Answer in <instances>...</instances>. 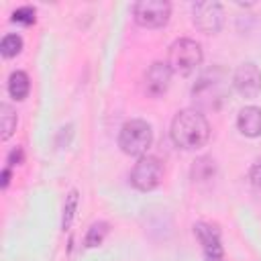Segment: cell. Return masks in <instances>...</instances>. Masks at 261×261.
Here are the masks:
<instances>
[{"instance_id":"cell-1","label":"cell","mask_w":261,"mask_h":261,"mask_svg":"<svg viewBox=\"0 0 261 261\" xmlns=\"http://www.w3.org/2000/svg\"><path fill=\"white\" fill-rule=\"evenodd\" d=\"M210 139V124L206 116L196 108L179 110L171 120V141L175 147L194 151L208 143Z\"/></svg>"},{"instance_id":"cell-2","label":"cell","mask_w":261,"mask_h":261,"mask_svg":"<svg viewBox=\"0 0 261 261\" xmlns=\"http://www.w3.org/2000/svg\"><path fill=\"white\" fill-rule=\"evenodd\" d=\"M228 96V84L226 75L220 67H214L200 75V80L192 88V98L200 108L216 110L222 106V102Z\"/></svg>"},{"instance_id":"cell-3","label":"cell","mask_w":261,"mask_h":261,"mask_svg":"<svg viewBox=\"0 0 261 261\" xmlns=\"http://www.w3.org/2000/svg\"><path fill=\"white\" fill-rule=\"evenodd\" d=\"M153 141V130L149 126V122L141 120V118H133L126 120L120 126L118 133V147L122 149V153L133 155V157H143L147 153V149L151 147Z\"/></svg>"},{"instance_id":"cell-4","label":"cell","mask_w":261,"mask_h":261,"mask_svg":"<svg viewBox=\"0 0 261 261\" xmlns=\"http://www.w3.org/2000/svg\"><path fill=\"white\" fill-rule=\"evenodd\" d=\"M202 59H204V55H202L200 43H196L194 39H177L169 47L167 63L173 73L188 75L202 63Z\"/></svg>"},{"instance_id":"cell-5","label":"cell","mask_w":261,"mask_h":261,"mask_svg":"<svg viewBox=\"0 0 261 261\" xmlns=\"http://www.w3.org/2000/svg\"><path fill=\"white\" fill-rule=\"evenodd\" d=\"M133 16L137 24L145 29H159L167 24L171 16V4L167 0H139L133 4Z\"/></svg>"},{"instance_id":"cell-6","label":"cell","mask_w":261,"mask_h":261,"mask_svg":"<svg viewBox=\"0 0 261 261\" xmlns=\"http://www.w3.org/2000/svg\"><path fill=\"white\" fill-rule=\"evenodd\" d=\"M163 179V165L153 155H143L137 159L133 171H130V184L141 192L155 190Z\"/></svg>"},{"instance_id":"cell-7","label":"cell","mask_w":261,"mask_h":261,"mask_svg":"<svg viewBox=\"0 0 261 261\" xmlns=\"http://www.w3.org/2000/svg\"><path fill=\"white\" fill-rule=\"evenodd\" d=\"M192 20L196 24V29L204 35H216L222 29L224 22V10L222 4L212 2V0H204V2H196L192 6Z\"/></svg>"},{"instance_id":"cell-8","label":"cell","mask_w":261,"mask_h":261,"mask_svg":"<svg viewBox=\"0 0 261 261\" xmlns=\"http://www.w3.org/2000/svg\"><path fill=\"white\" fill-rule=\"evenodd\" d=\"M234 90L245 98H255L261 92V69L253 61H243L232 73Z\"/></svg>"},{"instance_id":"cell-9","label":"cell","mask_w":261,"mask_h":261,"mask_svg":"<svg viewBox=\"0 0 261 261\" xmlns=\"http://www.w3.org/2000/svg\"><path fill=\"white\" fill-rule=\"evenodd\" d=\"M194 234L202 245L206 261H224V249L220 243V230L210 222H196Z\"/></svg>"},{"instance_id":"cell-10","label":"cell","mask_w":261,"mask_h":261,"mask_svg":"<svg viewBox=\"0 0 261 261\" xmlns=\"http://www.w3.org/2000/svg\"><path fill=\"white\" fill-rule=\"evenodd\" d=\"M171 75H173V71L167 61H155L145 73V92L151 98L163 96L171 84Z\"/></svg>"},{"instance_id":"cell-11","label":"cell","mask_w":261,"mask_h":261,"mask_svg":"<svg viewBox=\"0 0 261 261\" xmlns=\"http://www.w3.org/2000/svg\"><path fill=\"white\" fill-rule=\"evenodd\" d=\"M237 128L245 137H259L261 135V108L259 106H245L237 116Z\"/></svg>"},{"instance_id":"cell-12","label":"cell","mask_w":261,"mask_h":261,"mask_svg":"<svg viewBox=\"0 0 261 261\" xmlns=\"http://www.w3.org/2000/svg\"><path fill=\"white\" fill-rule=\"evenodd\" d=\"M216 175V161L212 157H198L192 165V179L194 184H208Z\"/></svg>"},{"instance_id":"cell-13","label":"cell","mask_w":261,"mask_h":261,"mask_svg":"<svg viewBox=\"0 0 261 261\" xmlns=\"http://www.w3.org/2000/svg\"><path fill=\"white\" fill-rule=\"evenodd\" d=\"M29 90H31V82H29V75L20 69L12 71L10 77H8V94L14 98V100H24L29 96Z\"/></svg>"},{"instance_id":"cell-14","label":"cell","mask_w":261,"mask_h":261,"mask_svg":"<svg viewBox=\"0 0 261 261\" xmlns=\"http://www.w3.org/2000/svg\"><path fill=\"white\" fill-rule=\"evenodd\" d=\"M0 122H2V139L6 141V139H10L14 135L16 122H18L16 112H14L12 106H8V104H2L0 106Z\"/></svg>"},{"instance_id":"cell-15","label":"cell","mask_w":261,"mask_h":261,"mask_svg":"<svg viewBox=\"0 0 261 261\" xmlns=\"http://www.w3.org/2000/svg\"><path fill=\"white\" fill-rule=\"evenodd\" d=\"M106 234H108V222H94L90 228H88V234H86V239H84V245L88 247V249H94V247H98V245H102V241L106 239Z\"/></svg>"},{"instance_id":"cell-16","label":"cell","mask_w":261,"mask_h":261,"mask_svg":"<svg viewBox=\"0 0 261 261\" xmlns=\"http://www.w3.org/2000/svg\"><path fill=\"white\" fill-rule=\"evenodd\" d=\"M77 202H80V194L77 190H71L67 196H65V206H63V220H61V228L67 230L73 222V216H75V210H77Z\"/></svg>"},{"instance_id":"cell-17","label":"cell","mask_w":261,"mask_h":261,"mask_svg":"<svg viewBox=\"0 0 261 261\" xmlns=\"http://www.w3.org/2000/svg\"><path fill=\"white\" fill-rule=\"evenodd\" d=\"M20 51H22V39H20L18 35H6V37L2 39V43H0V53H2L6 59L16 57Z\"/></svg>"},{"instance_id":"cell-18","label":"cell","mask_w":261,"mask_h":261,"mask_svg":"<svg viewBox=\"0 0 261 261\" xmlns=\"http://www.w3.org/2000/svg\"><path fill=\"white\" fill-rule=\"evenodd\" d=\"M12 22H18V24H33L35 22V8L33 6H20L12 12Z\"/></svg>"},{"instance_id":"cell-19","label":"cell","mask_w":261,"mask_h":261,"mask_svg":"<svg viewBox=\"0 0 261 261\" xmlns=\"http://www.w3.org/2000/svg\"><path fill=\"white\" fill-rule=\"evenodd\" d=\"M249 179H251V184H253L257 190H261V159H257V161L251 165Z\"/></svg>"},{"instance_id":"cell-20","label":"cell","mask_w":261,"mask_h":261,"mask_svg":"<svg viewBox=\"0 0 261 261\" xmlns=\"http://www.w3.org/2000/svg\"><path fill=\"white\" fill-rule=\"evenodd\" d=\"M22 161H24V153H22V149H20V147H14V149L8 153V157H6V163H8V167L20 165Z\"/></svg>"},{"instance_id":"cell-21","label":"cell","mask_w":261,"mask_h":261,"mask_svg":"<svg viewBox=\"0 0 261 261\" xmlns=\"http://www.w3.org/2000/svg\"><path fill=\"white\" fill-rule=\"evenodd\" d=\"M8 184H10V167L6 165V167L2 169V177H0V186H2V188H6Z\"/></svg>"}]
</instances>
